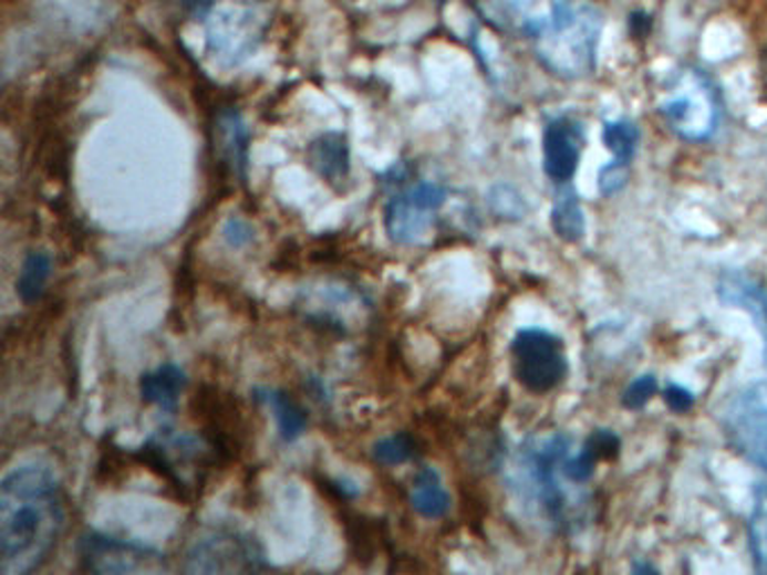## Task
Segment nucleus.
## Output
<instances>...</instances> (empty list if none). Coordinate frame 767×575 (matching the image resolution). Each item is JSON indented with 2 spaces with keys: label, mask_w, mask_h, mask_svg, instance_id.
Returning a JSON list of instances; mask_svg holds the SVG:
<instances>
[{
  "label": "nucleus",
  "mask_w": 767,
  "mask_h": 575,
  "mask_svg": "<svg viewBox=\"0 0 767 575\" xmlns=\"http://www.w3.org/2000/svg\"><path fill=\"white\" fill-rule=\"evenodd\" d=\"M63 526V499L52 470L23 463L0 483V571L28 575L52 553Z\"/></svg>",
  "instance_id": "nucleus-1"
},
{
  "label": "nucleus",
  "mask_w": 767,
  "mask_h": 575,
  "mask_svg": "<svg viewBox=\"0 0 767 575\" xmlns=\"http://www.w3.org/2000/svg\"><path fill=\"white\" fill-rule=\"evenodd\" d=\"M601 30V12L588 0H551L527 34L533 36L547 70L563 80H579L597 63Z\"/></svg>",
  "instance_id": "nucleus-2"
},
{
  "label": "nucleus",
  "mask_w": 767,
  "mask_h": 575,
  "mask_svg": "<svg viewBox=\"0 0 767 575\" xmlns=\"http://www.w3.org/2000/svg\"><path fill=\"white\" fill-rule=\"evenodd\" d=\"M572 452V441L553 435L533 441L522 452V481L527 494L538 503V509L551 524H568V490L561 481H572L566 474V459ZM574 483V481H572Z\"/></svg>",
  "instance_id": "nucleus-3"
},
{
  "label": "nucleus",
  "mask_w": 767,
  "mask_h": 575,
  "mask_svg": "<svg viewBox=\"0 0 767 575\" xmlns=\"http://www.w3.org/2000/svg\"><path fill=\"white\" fill-rule=\"evenodd\" d=\"M660 113L673 133L688 142L709 139L721 119L716 91L701 70L677 72L660 102Z\"/></svg>",
  "instance_id": "nucleus-4"
},
{
  "label": "nucleus",
  "mask_w": 767,
  "mask_h": 575,
  "mask_svg": "<svg viewBox=\"0 0 767 575\" xmlns=\"http://www.w3.org/2000/svg\"><path fill=\"white\" fill-rule=\"evenodd\" d=\"M516 380L531 394H547L568 376V355L563 339L542 331L522 328L511 342Z\"/></svg>",
  "instance_id": "nucleus-5"
},
{
  "label": "nucleus",
  "mask_w": 767,
  "mask_h": 575,
  "mask_svg": "<svg viewBox=\"0 0 767 575\" xmlns=\"http://www.w3.org/2000/svg\"><path fill=\"white\" fill-rule=\"evenodd\" d=\"M185 560V568L191 573H250L268 568L257 540L232 529L207 531L189 546Z\"/></svg>",
  "instance_id": "nucleus-6"
},
{
  "label": "nucleus",
  "mask_w": 767,
  "mask_h": 575,
  "mask_svg": "<svg viewBox=\"0 0 767 575\" xmlns=\"http://www.w3.org/2000/svg\"><path fill=\"white\" fill-rule=\"evenodd\" d=\"M729 446L767 474V383L736 394L723 411Z\"/></svg>",
  "instance_id": "nucleus-7"
},
{
  "label": "nucleus",
  "mask_w": 767,
  "mask_h": 575,
  "mask_svg": "<svg viewBox=\"0 0 767 575\" xmlns=\"http://www.w3.org/2000/svg\"><path fill=\"white\" fill-rule=\"evenodd\" d=\"M444 200L446 189L431 180H418L401 187L385 205V228L390 239L401 245L424 239Z\"/></svg>",
  "instance_id": "nucleus-8"
},
{
  "label": "nucleus",
  "mask_w": 767,
  "mask_h": 575,
  "mask_svg": "<svg viewBox=\"0 0 767 575\" xmlns=\"http://www.w3.org/2000/svg\"><path fill=\"white\" fill-rule=\"evenodd\" d=\"M80 562L93 573H160L167 571V555L104 533H86L77 544Z\"/></svg>",
  "instance_id": "nucleus-9"
},
{
  "label": "nucleus",
  "mask_w": 767,
  "mask_h": 575,
  "mask_svg": "<svg viewBox=\"0 0 767 575\" xmlns=\"http://www.w3.org/2000/svg\"><path fill=\"white\" fill-rule=\"evenodd\" d=\"M585 147V133L572 117H556L547 122L542 133V163L545 174L556 185H568L581 163Z\"/></svg>",
  "instance_id": "nucleus-10"
},
{
  "label": "nucleus",
  "mask_w": 767,
  "mask_h": 575,
  "mask_svg": "<svg viewBox=\"0 0 767 575\" xmlns=\"http://www.w3.org/2000/svg\"><path fill=\"white\" fill-rule=\"evenodd\" d=\"M718 295L725 304H734L747 311L763 335L765 363H767V291L752 276L743 272H725L718 281Z\"/></svg>",
  "instance_id": "nucleus-11"
},
{
  "label": "nucleus",
  "mask_w": 767,
  "mask_h": 575,
  "mask_svg": "<svg viewBox=\"0 0 767 575\" xmlns=\"http://www.w3.org/2000/svg\"><path fill=\"white\" fill-rule=\"evenodd\" d=\"M410 506L426 520H439L450 509V494L435 468H422L410 485Z\"/></svg>",
  "instance_id": "nucleus-12"
},
{
  "label": "nucleus",
  "mask_w": 767,
  "mask_h": 575,
  "mask_svg": "<svg viewBox=\"0 0 767 575\" xmlns=\"http://www.w3.org/2000/svg\"><path fill=\"white\" fill-rule=\"evenodd\" d=\"M311 167L329 182H340L349 174V144L342 133H324L309 147Z\"/></svg>",
  "instance_id": "nucleus-13"
},
{
  "label": "nucleus",
  "mask_w": 767,
  "mask_h": 575,
  "mask_svg": "<svg viewBox=\"0 0 767 575\" xmlns=\"http://www.w3.org/2000/svg\"><path fill=\"white\" fill-rule=\"evenodd\" d=\"M185 387H187L185 372L172 363L160 365L158 369L139 378V394H143V400L167 411L176 407Z\"/></svg>",
  "instance_id": "nucleus-14"
},
{
  "label": "nucleus",
  "mask_w": 767,
  "mask_h": 575,
  "mask_svg": "<svg viewBox=\"0 0 767 575\" xmlns=\"http://www.w3.org/2000/svg\"><path fill=\"white\" fill-rule=\"evenodd\" d=\"M259 398L272 409L279 435H282L287 443L302 437V431L307 429V411L289 394L277 389H259Z\"/></svg>",
  "instance_id": "nucleus-15"
},
{
  "label": "nucleus",
  "mask_w": 767,
  "mask_h": 575,
  "mask_svg": "<svg viewBox=\"0 0 767 575\" xmlns=\"http://www.w3.org/2000/svg\"><path fill=\"white\" fill-rule=\"evenodd\" d=\"M603 144L612 154V167L628 169L631 160L635 158L638 144H640V128L628 119H614L603 124Z\"/></svg>",
  "instance_id": "nucleus-16"
},
{
  "label": "nucleus",
  "mask_w": 767,
  "mask_h": 575,
  "mask_svg": "<svg viewBox=\"0 0 767 575\" xmlns=\"http://www.w3.org/2000/svg\"><path fill=\"white\" fill-rule=\"evenodd\" d=\"M50 272H52V259L45 250H32L23 259V265L17 279V293L21 295L25 304H32L43 295Z\"/></svg>",
  "instance_id": "nucleus-17"
},
{
  "label": "nucleus",
  "mask_w": 767,
  "mask_h": 575,
  "mask_svg": "<svg viewBox=\"0 0 767 575\" xmlns=\"http://www.w3.org/2000/svg\"><path fill=\"white\" fill-rule=\"evenodd\" d=\"M749 546L758 571L767 573V477L754 488L749 515Z\"/></svg>",
  "instance_id": "nucleus-18"
},
{
  "label": "nucleus",
  "mask_w": 767,
  "mask_h": 575,
  "mask_svg": "<svg viewBox=\"0 0 767 575\" xmlns=\"http://www.w3.org/2000/svg\"><path fill=\"white\" fill-rule=\"evenodd\" d=\"M551 221H553L556 234L566 241H579L585 232L583 211L574 196H561L556 200Z\"/></svg>",
  "instance_id": "nucleus-19"
},
{
  "label": "nucleus",
  "mask_w": 767,
  "mask_h": 575,
  "mask_svg": "<svg viewBox=\"0 0 767 575\" xmlns=\"http://www.w3.org/2000/svg\"><path fill=\"white\" fill-rule=\"evenodd\" d=\"M414 454H416V441L410 435H405V431L381 439L379 443H374V450H372L374 461L383 466L407 463L410 459H414Z\"/></svg>",
  "instance_id": "nucleus-20"
},
{
  "label": "nucleus",
  "mask_w": 767,
  "mask_h": 575,
  "mask_svg": "<svg viewBox=\"0 0 767 575\" xmlns=\"http://www.w3.org/2000/svg\"><path fill=\"white\" fill-rule=\"evenodd\" d=\"M657 394V380L653 376H642L631 383V387L623 394V407L628 409H640L644 407L653 396Z\"/></svg>",
  "instance_id": "nucleus-21"
},
{
  "label": "nucleus",
  "mask_w": 767,
  "mask_h": 575,
  "mask_svg": "<svg viewBox=\"0 0 767 575\" xmlns=\"http://www.w3.org/2000/svg\"><path fill=\"white\" fill-rule=\"evenodd\" d=\"M664 402L668 405V409L684 414V411H688L693 407L695 396L688 389H684L682 385H668L664 389Z\"/></svg>",
  "instance_id": "nucleus-22"
}]
</instances>
